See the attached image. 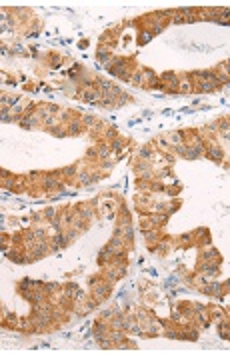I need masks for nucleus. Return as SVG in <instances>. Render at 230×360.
I'll return each instance as SVG.
<instances>
[{
  "label": "nucleus",
  "mask_w": 230,
  "mask_h": 360,
  "mask_svg": "<svg viewBox=\"0 0 230 360\" xmlns=\"http://www.w3.org/2000/svg\"><path fill=\"white\" fill-rule=\"evenodd\" d=\"M226 70H228V72H230V64H228V68H226Z\"/></svg>",
  "instance_id": "f257e3e1"
}]
</instances>
